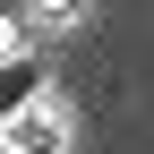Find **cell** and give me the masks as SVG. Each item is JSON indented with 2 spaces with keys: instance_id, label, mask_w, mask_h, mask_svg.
<instances>
[{
  "instance_id": "obj_3",
  "label": "cell",
  "mask_w": 154,
  "mask_h": 154,
  "mask_svg": "<svg viewBox=\"0 0 154 154\" xmlns=\"http://www.w3.org/2000/svg\"><path fill=\"white\" fill-rule=\"evenodd\" d=\"M26 17H43V26H77V17H86V0H34Z\"/></svg>"
},
{
  "instance_id": "obj_5",
  "label": "cell",
  "mask_w": 154,
  "mask_h": 154,
  "mask_svg": "<svg viewBox=\"0 0 154 154\" xmlns=\"http://www.w3.org/2000/svg\"><path fill=\"white\" fill-rule=\"evenodd\" d=\"M0 154H9V146H0Z\"/></svg>"
},
{
  "instance_id": "obj_1",
  "label": "cell",
  "mask_w": 154,
  "mask_h": 154,
  "mask_svg": "<svg viewBox=\"0 0 154 154\" xmlns=\"http://www.w3.org/2000/svg\"><path fill=\"white\" fill-rule=\"evenodd\" d=\"M0 146H9V154H69V120L51 103H26L9 128H0Z\"/></svg>"
},
{
  "instance_id": "obj_2",
  "label": "cell",
  "mask_w": 154,
  "mask_h": 154,
  "mask_svg": "<svg viewBox=\"0 0 154 154\" xmlns=\"http://www.w3.org/2000/svg\"><path fill=\"white\" fill-rule=\"evenodd\" d=\"M43 86H51V77H43V60H34V51L0 60V128H9V120H17L26 103H43Z\"/></svg>"
},
{
  "instance_id": "obj_4",
  "label": "cell",
  "mask_w": 154,
  "mask_h": 154,
  "mask_svg": "<svg viewBox=\"0 0 154 154\" xmlns=\"http://www.w3.org/2000/svg\"><path fill=\"white\" fill-rule=\"evenodd\" d=\"M17 26H26V17H17V9H0V60H17V51H26V43H17Z\"/></svg>"
}]
</instances>
